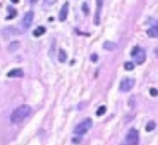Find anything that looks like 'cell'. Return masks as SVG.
Returning a JSON list of instances; mask_svg holds the SVG:
<instances>
[{
	"mask_svg": "<svg viewBox=\"0 0 158 145\" xmlns=\"http://www.w3.org/2000/svg\"><path fill=\"white\" fill-rule=\"evenodd\" d=\"M33 20H34V12H33V11L26 12L23 17V26L25 29L29 28L31 23H33Z\"/></svg>",
	"mask_w": 158,
	"mask_h": 145,
	"instance_id": "obj_7",
	"label": "cell"
},
{
	"mask_svg": "<svg viewBox=\"0 0 158 145\" xmlns=\"http://www.w3.org/2000/svg\"><path fill=\"white\" fill-rule=\"evenodd\" d=\"M133 57H134V60H135V63L139 65H141L145 62L146 53H145V51L143 50V49H140V48H139L138 51H137L135 54L133 55Z\"/></svg>",
	"mask_w": 158,
	"mask_h": 145,
	"instance_id": "obj_6",
	"label": "cell"
},
{
	"mask_svg": "<svg viewBox=\"0 0 158 145\" xmlns=\"http://www.w3.org/2000/svg\"><path fill=\"white\" fill-rule=\"evenodd\" d=\"M120 145H139V132L135 129L129 130L124 140L120 143Z\"/></svg>",
	"mask_w": 158,
	"mask_h": 145,
	"instance_id": "obj_3",
	"label": "cell"
},
{
	"mask_svg": "<svg viewBox=\"0 0 158 145\" xmlns=\"http://www.w3.org/2000/svg\"><path fill=\"white\" fill-rule=\"evenodd\" d=\"M31 113V107L29 105L23 104L20 105L19 107H16L12 113H11L10 119L13 124H19V122L23 121L24 119L28 117Z\"/></svg>",
	"mask_w": 158,
	"mask_h": 145,
	"instance_id": "obj_1",
	"label": "cell"
},
{
	"mask_svg": "<svg viewBox=\"0 0 158 145\" xmlns=\"http://www.w3.org/2000/svg\"><path fill=\"white\" fill-rule=\"evenodd\" d=\"M156 128V124H155V121H153V120H151V121L147 122V125H146V131H153L154 129Z\"/></svg>",
	"mask_w": 158,
	"mask_h": 145,
	"instance_id": "obj_16",
	"label": "cell"
},
{
	"mask_svg": "<svg viewBox=\"0 0 158 145\" xmlns=\"http://www.w3.org/2000/svg\"><path fill=\"white\" fill-rule=\"evenodd\" d=\"M103 1L104 0H97L95 1V6H97V9H95V14H94V25H100L101 23V13H102V9H103Z\"/></svg>",
	"mask_w": 158,
	"mask_h": 145,
	"instance_id": "obj_5",
	"label": "cell"
},
{
	"mask_svg": "<svg viewBox=\"0 0 158 145\" xmlns=\"http://www.w3.org/2000/svg\"><path fill=\"white\" fill-rule=\"evenodd\" d=\"M11 1H12L13 4H17V2H19V0H11Z\"/></svg>",
	"mask_w": 158,
	"mask_h": 145,
	"instance_id": "obj_25",
	"label": "cell"
},
{
	"mask_svg": "<svg viewBox=\"0 0 158 145\" xmlns=\"http://www.w3.org/2000/svg\"><path fill=\"white\" fill-rule=\"evenodd\" d=\"M92 125H93V121L91 118H86L84 121H81L79 125H77L75 127L74 132L75 134L77 135H84V133H87L91 128H92Z\"/></svg>",
	"mask_w": 158,
	"mask_h": 145,
	"instance_id": "obj_2",
	"label": "cell"
},
{
	"mask_svg": "<svg viewBox=\"0 0 158 145\" xmlns=\"http://www.w3.org/2000/svg\"><path fill=\"white\" fill-rule=\"evenodd\" d=\"M67 15H68V2H65L60 11L59 20H60L61 22H63V21H65L67 19Z\"/></svg>",
	"mask_w": 158,
	"mask_h": 145,
	"instance_id": "obj_8",
	"label": "cell"
},
{
	"mask_svg": "<svg viewBox=\"0 0 158 145\" xmlns=\"http://www.w3.org/2000/svg\"><path fill=\"white\" fill-rule=\"evenodd\" d=\"M20 48V41H11L10 44L8 46V50L10 51V52H14V51H16L17 49Z\"/></svg>",
	"mask_w": 158,
	"mask_h": 145,
	"instance_id": "obj_13",
	"label": "cell"
},
{
	"mask_svg": "<svg viewBox=\"0 0 158 145\" xmlns=\"http://www.w3.org/2000/svg\"><path fill=\"white\" fill-rule=\"evenodd\" d=\"M146 34H147L148 37H152V38H158V26L154 25L153 27H151L149 29H147L146 31Z\"/></svg>",
	"mask_w": 158,
	"mask_h": 145,
	"instance_id": "obj_10",
	"label": "cell"
},
{
	"mask_svg": "<svg viewBox=\"0 0 158 145\" xmlns=\"http://www.w3.org/2000/svg\"><path fill=\"white\" fill-rule=\"evenodd\" d=\"M37 1H38V0H29V2H30L31 4H35L36 2H37Z\"/></svg>",
	"mask_w": 158,
	"mask_h": 145,
	"instance_id": "obj_24",
	"label": "cell"
},
{
	"mask_svg": "<svg viewBox=\"0 0 158 145\" xmlns=\"http://www.w3.org/2000/svg\"><path fill=\"white\" fill-rule=\"evenodd\" d=\"M82 10H84V13L86 14V15H88V14H89V8L87 7V4H82Z\"/></svg>",
	"mask_w": 158,
	"mask_h": 145,
	"instance_id": "obj_21",
	"label": "cell"
},
{
	"mask_svg": "<svg viewBox=\"0 0 158 145\" xmlns=\"http://www.w3.org/2000/svg\"><path fill=\"white\" fill-rule=\"evenodd\" d=\"M8 11L10 12V15L7 16V20H10V19L15 17V15H16V10H14V9H12V8H8Z\"/></svg>",
	"mask_w": 158,
	"mask_h": 145,
	"instance_id": "obj_19",
	"label": "cell"
},
{
	"mask_svg": "<svg viewBox=\"0 0 158 145\" xmlns=\"http://www.w3.org/2000/svg\"><path fill=\"white\" fill-rule=\"evenodd\" d=\"M56 1L57 0H44V2H46L48 6H52V4H54Z\"/></svg>",
	"mask_w": 158,
	"mask_h": 145,
	"instance_id": "obj_22",
	"label": "cell"
},
{
	"mask_svg": "<svg viewBox=\"0 0 158 145\" xmlns=\"http://www.w3.org/2000/svg\"><path fill=\"white\" fill-rule=\"evenodd\" d=\"M124 69L126 71H133L134 69V64L132 62H126L124 63Z\"/></svg>",
	"mask_w": 158,
	"mask_h": 145,
	"instance_id": "obj_17",
	"label": "cell"
},
{
	"mask_svg": "<svg viewBox=\"0 0 158 145\" xmlns=\"http://www.w3.org/2000/svg\"><path fill=\"white\" fill-rule=\"evenodd\" d=\"M149 93H151L152 96H157L158 95V90L155 88H151V90H149Z\"/></svg>",
	"mask_w": 158,
	"mask_h": 145,
	"instance_id": "obj_20",
	"label": "cell"
},
{
	"mask_svg": "<svg viewBox=\"0 0 158 145\" xmlns=\"http://www.w3.org/2000/svg\"><path fill=\"white\" fill-rule=\"evenodd\" d=\"M44 33H46V28H44V26H39L34 31V36L35 37H40Z\"/></svg>",
	"mask_w": 158,
	"mask_h": 145,
	"instance_id": "obj_14",
	"label": "cell"
},
{
	"mask_svg": "<svg viewBox=\"0 0 158 145\" xmlns=\"http://www.w3.org/2000/svg\"><path fill=\"white\" fill-rule=\"evenodd\" d=\"M90 59H91V61H92V62H97V61H98V54L93 53L90 56Z\"/></svg>",
	"mask_w": 158,
	"mask_h": 145,
	"instance_id": "obj_23",
	"label": "cell"
},
{
	"mask_svg": "<svg viewBox=\"0 0 158 145\" xmlns=\"http://www.w3.org/2000/svg\"><path fill=\"white\" fill-rule=\"evenodd\" d=\"M155 54L158 56V49H155Z\"/></svg>",
	"mask_w": 158,
	"mask_h": 145,
	"instance_id": "obj_26",
	"label": "cell"
},
{
	"mask_svg": "<svg viewBox=\"0 0 158 145\" xmlns=\"http://www.w3.org/2000/svg\"><path fill=\"white\" fill-rule=\"evenodd\" d=\"M105 113H106V107L105 106H100L95 114H97V116H103Z\"/></svg>",
	"mask_w": 158,
	"mask_h": 145,
	"instance_id": "obj_18",
	"label": "cell"
},
{
	"mask_svg": "<svg viewBox=\"0 0 158 145\" xmlns=\"http://www.w3.org/2000/svg\"><path fill=\"white\" fill-rule=\"evenodd\" d=\"M103 48H104L105 50L113 51L117 48V44H115L113 41H105L104 44H103Z\"/></svg>",
	"mask_w": 158,
	"mask_h": 145,
	"instance_id": "obj_12",
	"label": "cell"
},
{
	"mask_svg": "<svg viewBox=\"0 0 158 145\" xmlns=\"http://www.w3.org/2000/svg\"><path fill=\"white\" fill-rule=\"evenodd\" d=\"M135 80L133 78H124L120 81V86H119V90L121 92H129L133 87H134Z\"/></svg>",
	"mask_w": 158,
	"mask_h": 145,
	"instance_id": "obj_4",
	"label": "cell"
},
{
	"mask_svg": "<svg viewBox=\"0 0 158 145\" xmlns=\"http://www.w3.org/2000/svg\"><path fill=\"white\" fill-rule=\"evenodd\" d=\"M2 33H4V35L6 36V37H8V36H13V35H16L17 34V31L14 28V27H7V28H4V31H2Z\"/></svg>",
	"mask_w": 158,
	"mask_h": 145,
	"instance_id": "obj_11",
	"label": "cell"
},
{
	"mask_svg": "<svg viewBox=\"0 0 158 145\" xmlns=\"http://www.w3.org/2000/svg\"><path fill=\"white\" fill-rule=\"evenodd\" d=\"M66 59H67L66 52H65L64 50H60V52H59V61H60L61 63H64V62L66 61Z\"/></svg>",
	"mask_w": 158,
	"mask_h": 145,
	"instance_id": "obj_15",
	"label": "cell"
},
{
	"mask_svg": "<svg viewBox=\"0 0 158 145\" xmlns=\"http://www.w3.org/2000/svg\"><path fill=\"white\" fill-rule=\"evenodd\" d=\"M8 77L11 78H16V77H23L24 76V71L21 69V68H14L12 71H10L7 74Z\"/></svg>",
	"mask_w": 158,
	"mask_h": 145,
	"instance_id": "obj_9",
	"label": "cell"
}]
</instances>
